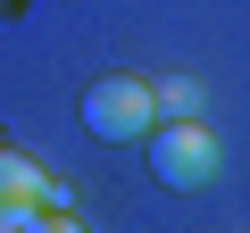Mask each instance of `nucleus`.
Segmentation results:
<instances>
[{"label": "nucleus", "mask_w": 250, "mask_h": 233, "mask_svg": "<svg viewBox=\"0 0 250 233\" xmlns=\"http://www.w3.org/2000/svg\"><path fill=\"white\" fill-rule=\"evenodd\" d=\"M150 125H159L150 83H134V75H100V83L83 92V134H92V142H134V134H150Z\"/></svg>", "instance_id": "f257e3e1"}, {"label": "nucleus", "mask_w": 250, "mask_h": 233, "mask_svg": "<svg viewBox=\"0 0 250 233\" xmlns=\"http://www.w3.org/2000/svg\"><path fill=\"white\" fill-rule=\"evenodd\" d=\"M150 175H159L167 192H200V183L217 175V142H208L200 116H167V125L150 134Z\"/></svg>", "instance_id": "f03ea898"}, {"label": "nucleus", "mask_w": 250, "mask_h": 233, "mask_svg": "<svg viewBox=\"0 0 250 233\" xmlns=\"http://www.w3.org/2000/svg\"><path fill=\"white\" fill-rule=\"evenodd\" d=\"M9 200H42V208H59L67 192H59V183H42V167H34V158L0 150V208H9Z\"/></svg>", "instance_id": "7ed1b4c3"}, {"label": "nucleus", "mask_w": 250, "mask_h": 233, "mask_svg": "<svg viewBox=\"0 0 250 233\" xmlns=\"http://www.w3.org/2000/svg\"><path fill=\"white\" fill-rule=\"evenodd\" d=\"M150 100H159V116H200V83H184V75L150 83Z\"/></svg>", "instance_id": "20e7f679"}, {"label": "nucleus", "mask_w": 250, "mask_h": 233, "mask_svg": "<svg viewBox=\"0 0 250 233\" xmlns=\"http://www.w3.org/2000/svg\"><path fill=\"white\" fill-rule=\"evenodd\" d=\"M42 233H83V225H75L67 208H42Z\"/></svg>", "instance_id": "39448f33"}]
</instances>
